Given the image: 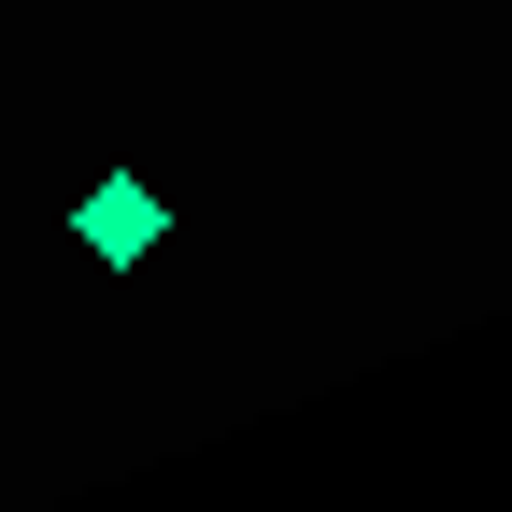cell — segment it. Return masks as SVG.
<instances>
[{"label": "cell", "instance_id": "cell-1", "mask_svg": "<svg viewBox=\"0 0 512 512\" xmlns=\"http://www.w3.org/2000/svg\"><path fill=\"white\" fill-rule=\"evenodd\" d=\"M72 242L100 256V271H143V256L171 242V200H157V185H143V171H100V185H86V200H72Z\"/></svg>", "mask_w": 512, "mask_h": 512}]
</instances>
